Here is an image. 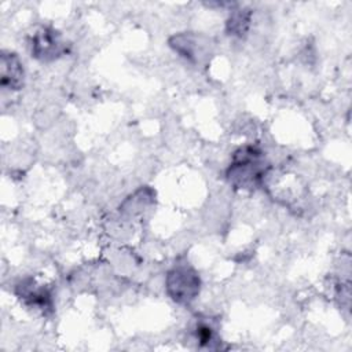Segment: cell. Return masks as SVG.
<instances>
[{
	"label": "cell",
	"mask_w": 352,
	"mask_h": 352,
	"mask_svg": "<svg viewBox=\"0 0 352 352\" xmlns=\"http://www.w3.org/2000/svg\"><path fill=\"white\" fill-rule=\"evenodd\" d=\"M267 168L263 151L256 146L248 144L234 153L231 165L227 169V179L236 188L254 190L261 184Z\"/></svg>",
	"instance_id": "obj_1"
},
{
	"label": "cell",
	"mask_w": 352,
	"mask_h": 352,
	"mask_svg": "<svg viewBox=\"0 0 352 352\" xmlns=\"http://www.w3.org/2000/svg\"><path fill=\"white\" fill-rule=\"evenodd\" d=\"M165 287L173 301L187 305L198 296L201 280L198 274L190 265L177 264L168 272Z\"/></svg>",
	"instance_id": "obj_2"
},
{
	"label": "cell",
	"mask_w": 352,
	"mask_h": 352,
	"mask_svg": "<svg viewBox=\"0 0 352 352\" xmlns=\"http://www.w3.org/2000/svg\"><path fill=\"white\" fill-rule=\"evenodd\" d=\"M32 56L38 60L50 62L66 52V41L62 34L52 28H41L34 32L30 40Z\"/></svg>",
	"instance_id": "obj_3"
},
{
	"label": "cell",
	"mask_w": 352,
	"mask_h": 352,
	"mask_svg": "<svg viewBox=\"0 0 352 352\" xmlns=\"http://www.w3.org/2000/svg\"><path fill=\"white\" fill-rule=\"evenodd\" d=\"M170 47L192 63H201L209 55V41L192 33L175 34L169 40Z\"/></svg>",
	"instance_id": "obj_4"
},
{
	"label": "cell",
	"mask_w": 352,
	"mask_h": 352,
	"mask_svg": "<svg viewBox=\"0 0 352 352\" xmlns=\"http://www.w3.org/2000/svg\"><path fill=\"white\" fill-rule=\"evenodd\" d=\"M0 84L3 89L8 91H18L23 87L25 72L23 65L19 60L18 55L14 52H1V62H0Z\"/></svg>",
	"instance_id": "obj_5"
},
{
	"label": "cell",
	"mask_w": 352,
	"mask_h": 352,
	"mask_svg": "<svg viewBox=\"0 0 352 352\" xmlns=\"http://www.w3.org/2000/svg\"><path fill=\"white\" fill-rule=\"evenodd\" d=\"M21 292H18L19 297L23 298V301L32 307H37L40 309L51 308V294L44 287H36L32 282L29 285L21 283L18 286Z\"/></svg>",
	"instance_id": "obj_6"
},
{
	"label": "cell",
	"mask_w": 352,
	"mask_h": 352,
	"mask_svg": "<svg viewBox=\"0 0 352 352\" xmlns=\"http://www.w3.org/2000/svg\"><path fill=\"white\" fill-rule=\"evenodd\" d=\"M250 22V11L249 10H235L230 14L227 21V32L228 34L242 37L246 34Z\"/></svg>",
	"instance_id": "obj_7"
},
{
	"label": "cell",
	"mask_w": 352,
	"mask_h": 352,
	"mask_svg": "<svg viewBox=\"0 0 352 352\" xmlns=\"http://www.w3.org/2000/svg\"><path fill=\"white\" fill-rule=\"evenodd\" d=\"M194 336L201 346H208L212 348L213 344L216 342V334L214 329L212 327L210 323L199 320L195 327H194Z\"/></svg>",
	"instance_id": "obj_8"
}]
</instances>
